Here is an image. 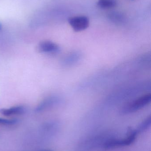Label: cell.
Here are the masks:
<instances>
[{
	"label": "cell",
	"instance_id": "cell-1",
	"mask_svg": "<svg viewBox=\"0 0 151 151\" xmlns=\"http://www.w3.org/2000/svg\"><path fill=\"white\" fill-rule=\"evenodd\" d=\"M151 95L150 94H145L132 102L128 103L122 108V112L123 113H129L136 111L143 108L150 103Z\"/></svg>",
	"mask_w": 151,
	"mask_h": 151
},
{
	"label": "cell",
	"instance_id": "cell-2",
	"mask_svg": "<svg viewBox=\"0 0 151 151\" xmlns=\"http://www.w3.org/2000/svg\"><path fill=\"white\" fill-rule=\"evenodd\" d=\"M129 134L127 138L121 140L113 139L106 142L104 145L105 149H112L117 147L128 146L132 144L136 138L137 132L136 130H129Z\"/></svg>",
	"mask_w": 151,
	"mask_h": 151
},
{
	"label": "cell",
	"instance_id": "cell-3",
	"mask_svg": "<svg viewBox=\"0 0 151 151\" xmlns=\"http://www.w3.org/2000/svg\"><path fill=\"white\" fill-rule=\"evenodd\" d=\"M68 23L75 32L85 30L89 26V19L85 16L72 17L68 19Z\"/></svg>",
	"mask_w": 151,
	"mask_h": 151
},
{
	"label": "cell",
	"instance_id": "cell-4",
	"mask_svg": "<svg viewBox=\"0 0 151 151\" xmlns=\"http://www.w3.org/2000/svg\"><path fill=\"white\" fill-rule=\"evenodd\" d=\"M38 49L40 52L51 54L58 53L60 50L57 44L50 41L41 42L38 45Z\"/></svg>",
	"mask_w": 151,
	"mask_h": 151
},
{
	"label": "cell",
	"instance_id": "cell-5",
	"mask_svg": "<svg viewBox=\"0 0 151 151\" xmlns=\"http://www.w3.org/2000/svg\"><path fill=\"white\" fill-rule=\"evenodd\" d=\"M107 18L110 21L116 24H122L126 21V17L120 12H111L108 14Z\"/></svg>",
	"mask_w": 151,
	"mask_h": 151
},
{
	"label": "cell",
	"instance_id": "cell-6",
	"mask_svg": "<svg viewBox=\"0 0 151 151\" xmlns=\"http://www.w3.org/2000/svg\"><path fill=\"white\" fill-rule=\"evenodd\" d=\"M25 107L21 106H14L8 109H1L0 110V113L6 116L14 115H20L25 113Z\"/></svg>",
	"mask_w": 151,
	"mask_h": 151
},
{
	"label": "cell",
	"instance_id": "cell-7",
	"mask_svg": "<svg viewBox=\"0 0 151 151\" xmlns=\"http://www.w3.org/2000/svg\"><path fill=\"white\" fill-rule=\"evenodd\" d=\"M57 101L56 98L49 97L47 98L39 105L35 109V111L37 112L41 111L43 110H45L46 108L55 104Z\"/></svg>",
	"mask_w": 151,
	"mask_h": 151
},
{
	"label": "cell",
	"instance_id": "cell-8",
	"mask_svg": "<svg viewBox=\"0 0 151 151\" xmlns=\"http://www.w3.org/2000/svg\"><path fill=\"white\" fill-rule=\"evenodd\" d=\"M97 4L102 9H110L115 7L117 2L116 0H98Z\"/></svg>",
	"mask_w": 151,
	"mask_h": 151
},
{
	"label": "cell",
	"instance_id": "cell-9",
	"mask_svg": "<svg viewBox=\"0 0 151 151\" xmlns=\"http://www.w3.org/2000/svg\"><path fill=\"white\" fill-rule=\"evenodd\" d=\"M151 116H149L148 118H146L141 123L138 128L137 129L136 131L137 133L142 132L144 130L147 129L148 128L150 127L151 125Z\"/></svg>",
	"mask_w": 151,
	"mask_h": 151
},
{
	"label": "cell",
	"instance_id": "cell-10",
	"mask_svg": "<svg viewBox=\"0 0 151 151\" xmlns=\"http://www.w3.org/2000/svg\"><path fill=\"white\" fill-rule=\"evenodd\" d=\"M81 58V55L78 53H74L70 54L66 59L65 62L68 65L76 63Z\"/></svg>",
	"mask_w": 151,
	"mask_h": 151
},
{
	"label": "cell",
	"instance_id": "cell-11",
	"mask_svg": "<svg viewBox=\"0 0 151 151\" xmlns=\"http://www.w3.org/2000/svg\"><path fill=\"white\" fill-rule=\"evenodd\" d=\"M16 119H6L0 118V124L4 125H11L16 124L17 122Z\"/></svg>",
	"mask_w": 151,
	"mask_h": 151
},
{
	"label": "cell",
	"instance_id": "cell-12",
	"mask_svg": "<svg viewBox=\"0 0 151 151\" xmlns=\"http://www.w3.org/2000/svg\"><path fill=\"white\" fill-rule=\"evenodd\" d=\"M2 28V26L1 25V24H0V30H1V29Z\"/></svg>",
	"mask_w": 151,
	"mask_h": 151
}]
</instances>
